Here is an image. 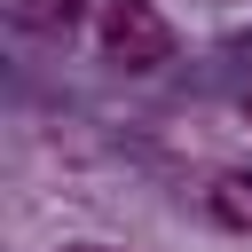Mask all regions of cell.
<instances>
[{
    "instance_id": "3957f363",
    "label": "cell",
    "mask_w": 252,
    "mask_h": 252,
    "mask_svg": "<svg viewBox=\"0 0 252 252\" xmlns=\"http://www.w3.org/2000/svg\"><path fill=\"white\" fill-rule=\"evenodd\" d=\"M8 16H16L24 32H39V39H63V32H79L87 0H8Z\"/></svg>"
},
{
    "instance_id": "277c9868",
    "label": "cell",
    "mask_w": 252,
    "mask_h": 252,
    "mask_svg": "<svg viewBox=\"0 0 252 252\" xmlns=\"http://www.w3.org/2000/svg\"><path fill=\"white\" fill-rule=\"evenodd\" d=\"M244 126H252V87H244Z\"/></svg>"
},
{
    "instance_id": "7a4b0ae2",
    "label": "cell",
    "mask_w": 252,
    "mask_h": 252,
    "mask_svg": "<svg viewBox=\"0 0 252 252\" xmlns=\"http://www.w3.org/2000/svg\"><path fill=\"white\" fill-rule=\"evenodd\" d=\"M205 213H213L220 228H244V236H252V173H244V165L213 173V181H205Z\"/></svg>"
},
{
    "instance_id": "6da1fadb",
    "label": "cell",
    "mask_w": 252,
    "mask_h": 252,
    "mask_svg": "<svg viewBox=\"0 0 252 252\" xmlns=\"http://www.w3.org/2000/svg\"><path fill=\"white\" fill-rule=\"evenodd\" d=\"M102 55L118 71H158L173 63V24L150 0H102Z\"/></svg>"
}]
</instances>
